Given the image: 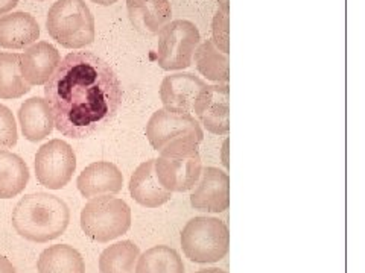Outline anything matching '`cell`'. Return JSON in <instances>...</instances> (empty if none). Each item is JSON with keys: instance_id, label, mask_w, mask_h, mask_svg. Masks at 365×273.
<instances>
[{"instance_id": "6da1fadb", "label": "cell", "mask_w": 365, "mask_h": 273, "mask_svg": "<svg viewBox=\"0 0 365 273\" xmlns=\"http://www.w3.org/2000/svg\"><path fill=\"white\" fill-rule=\"evenodd\" d=\"M44 85L55 128L71 139H86L106 128L122 105L118 75L90 52L68 53Z\"/></svg>"}, {"instance_id": "7a4b0ae2", "label": "cell", "mask_w": 365, "mask_h": 273, "mask_svg": "<svg viewBox=\"0 0 365 273\" xmlns=\"http://www.w3.org/2000/svg\"><path fill=\"white\" fill-rule=\"evenodd\" d=\"M71 222L67 203L49 193H31L13 211V226L19 235L34 243H46L63 235Z\"/></svg>"}, {"instance_id": "3957f363", "label": "cell", "mask_w": 365, "mask_h": 273, "mask_svg": "<svg viewBox=\"0 0 365 273\" xmlns=\"http://www.w3.org/2000/svg\"><path fill=\"white\" fill-rule=\"evenodd\" d=\"M146 139L160 155L198 151L204 132L190 112L155 111L146 124Z\"/></svg>"}, {"instance_id": "277c9868", "label": "cell", "mask_w": 365, "mask_h": 273, "mask_svg": "<svg viewBox=\"0 0 365 273\" xmlns=\"http://www.w3.org/2000/svg\"><path fill=\"white\" fill-rule=\"evenodd\" d=\"M49 36L67 49H83L95 40V18L84 0H58L46 18Z\"/></svg>"}, {"instance_id": "5b68a950", "label": "cell", "mask_w": 365, "mask_h": 273, "mask_svg": "<svg viewBox=\"0 0 365 273\" xmlns=\"http://www.w3.org/2000/svg\"><path fill=\"white\" fill-rule=\"evenodd\" d=\"M230 246L227 225L215 218H195L181 231V247L185 255L200 264L218 263Z\"/></svg>"}, {"instance_id": "8992f818", "label": "cell", "mask_w": 365, "mask_h": 273, "mask_svg": "<svg viewBox=\"0 0 365 273\" xmlns=\"http://www.w3.org/2000/svg\"><path fill=\"white\" fill-rule=\"evenodd\" d=\"M131 226L128 203L113 196L90 199L81 211V228L90 240L108 243L127 234Z\"/></svg>"}, {"instance_id": "52a82bcc", "label": "cell", "mask_w": 365, "mask_h": 273, "mask_svg": "<svg viewBox=\"0 0 365 273\" xmlns=\"http://www.w3.org/2000/svg\"><path fill=\"white\" fill-rule=\"evenodd\" d=\"M200 41V31L192 21L174 20L168 23L158 32V65L168 72L189 67Z\"/></svg>"}, {"instance_id": "ba28073f", "label": "cell", "mask_w": 365, "mask_h": 273, "mask_svg": "<svg viewBox=\"0 0 365 273\" xmlns=\"http://www.w3.org/2000/svg\"><path fill=\"white\" fill-rule=\"evenodd\" d=\"M76 168V156L72 146L63 140H51L43 144L36 155V176L49 190H61L71 182Z\"/></svg>"}, {"instance_id": "9c48e42d", "label": "cell", "mask_w": 365, "mask_h": 273, "mask_svg": "<svg viewBox=\"0 0 365 273\" xmlns=\"http://www.w3.org/2000/svg\"><path fill=\"white\" fill-rule=\"evenodd\" d=\"M160 184L170 193L189 191L198 182L202 172V161L198 151L160 155L154 161Z\"/></svg>"}, {"instance_id": "30bf717a", "label": "cell", "mask_w": 365, "mask_h": 273, "mask_svg": "<svg viewBox=\"0 0 365 273\" xmlns=\"http://www.w3.org/2000/svg\"><path fill=\"white\" fill-rule=\"evenodd\" d=\"M198 123L212 134L227 135L230 131V87L205 85L193 102Z\"/></svg>"}, {"instance_id": "8fae6325", "label": "cell", "mask_w": 365, "mask_h": 273, "mask_svg": "<svg viewBox=\"0 0 365 273\" xmlns=\"http://www.w3.org/2000/svg\"><path fill=\"white\" fill-rule=\"evenodd\" d=\"M190 205L205 213L225 211L230 205V178L220 168L205 167L190 195Z\"/></svg>"}, {"instance_id": "7c38bea8", "label": "cell", "mask_w": 365, "mask_h": 273, "mask_svg": "<svg viewBox=\"0 0 365 273\" xmlns=\"http://www.w3.org/2000/svg\"><path fill=\"white\" fill-rule=\"evenodd\" d=\"M76 186L87 199L114 196L122 190L123 175L118 166L108 161H98L87 166L76 179Z\"/></svg>"}, {"instance_id": "4fadbf2b", "label": "cell", "mask_w": 365, "mask_h": 273, "mask_svg": "<svg viewBox=\"0 0 365 273\" xmlns=\"http://www.w3.org/2000/svg\"><path fill=\"white\" fill-rule=\"evenodd\" d=\"M61 63L58 49L46 41H38L20 55V72L25 81L32 85H44Z\"/></svg>"}, {"instance_id": "5bb4252c", "label": "cell", "mask_w": 365, "mask_h": 273, "mask_svg": "<svg viewBox=\"0 0 365 273\" xmlns=\"http://www.w3.org/2000/svg\"><path fill=\"white\" fill-rule=\"evenodd\" d=\"M205 87L201 77L192 73H177L163 79L160 85V99L166 109L190 112L200 91Z\"/></svg>"}, {"instance_id": "9a60e30c", "label": "cell", "mask_w": 365, "mask_h": 273, "mask_svg": "<svg viewBox=\"0 0 365 273\" xmlns=\"http://www.w3.org/2000/svg\"><path fill=\"white\" fill-rule=\"evenodd\" d=\"M154 161L155 159H148V161L142 163L134 170L130 179V193L133 199L146 208L162 207L173 196V193L168 191L158 182Z\"/></svg>"}, {"instance_id": "2e32d148", "label": "cell", "mask_w": 365, "mask_h": 273, "mask_svg": "<svg viewBox=\"0 0 365 273\" xmlns=\"http://www.w3.org/2000/svg\"><path fill=\"white\" fill-rule=\"evenodd\" d=\"M40 37V26L34 16L13 13L0 17V48L25 49L36 43Z\"/></svg>"}, {"instance_id": "e0dca14e", "label": "cell", "mask_w": 365, "mask_h": 273, "mask_svg": "<svg viewBox=\"0 0 365 273\" xmlns=\"http://www.w3.org/2000/svg\"><path fill=\"white\" fill-rule=\"evenodd\" d=\"M19 120L23 136L29 141H41L53 131V116L46 99L31 97L21 104Z\"/></svg>"}, {"instance_id": "ac0fdd59", "label": "cell", "mask_w": 365, "mask_h": 273, "mask_svg": "<svg viewBox=\"0 0 365 273\" xmlns=\"http://www.w3.org/2000/svg\"><path fill=\"white\" fill-rule=\"evenodd\" d=\"M127 9L133 25L148 33L160 32L173 16L169 0H127Z\"/></svg>"}, {"instance_id": "d6986e66", "label": "cell", "mask_w": 365, "mask_h": 273, "mask_svg": "<svg viewBox=\"0 0 365 273\" xmlns=\"http://www.w3.org/2000/svg\"><path fill=\"white\" fill-rule=\"evenodd\" d=\"M38 273H86L84 258L68 245L44 249L37 263Z\"/></svg>"}, {"instance_id": "ffe728a7", "label": "cell", "mask_w": 365, "mask_h": 273, "mask_svg": "<svg viewBox=\"0 0 365 273\" xmlns=\"http://www.w3.org/2000/svg\"><path fill=\"white\" fill-rule=\"evenodd\" d=\"M29 181V168L23 159L8 151H0V199L19 196Z\"/></svg>"}, {"instance_id": "44dd1931", "label": "cell", "mask_w": 365, "mask_h": 273, "mask_svg": "<svg viewBox=\"0 0 365 273\" xmlns=\"http://www.w3.org/2000/svg\"><path fill=\"white\" fill-rule=\"evenodd\" d=\"M140 249L131 240L108 246L99 257L101 273H135Z\"/></svg>"}, {"instance_id": "7402d4cb", "label": "cell", "mask_w": 365, "mask_h": 273, "mask_svg": "<svg viewBox=\"0 0 365 273\" xmlns=\"http://www.w3.org/2000/svg\"><path fill=\"white\" fill-rule=\"evenodd\" d=\"M195 64L198 72L210 81L227 84L230 79V68H228V55L222 53L216 48L212 40H205L195 50Z\"/></svg>"}, {"instance_id": "603a6c76", "label": "cell", "mask_w": 365, "mask_h": 273, "mask_svg": "<svg viewBox=\"0 0 365 273\" xmlns=\"http://www.w3.org/2000/svg\"><path fill=\"white\" fill-rule=\"evenodd\" d=\"M135 273H185V264L175 249L160 245L139 255Z\"/></svg>"}, {"instance_id": "cb8c5ba5", "label": "cell", "mask_w": 365, "mask_h": 273, "mask_svg": "<svg viewBox=\"0 0 365 273\" xmlns=\"http://www.w3.org/2000/svg\"><path fill=\"white\" fill-rule=\"evenodd\" d=\"M29 90L20 72V55L0 52V99H19Z\"/></svg>"}, {"instance_id": "d4e9b609", "label": "cell", "mask_w": 365, "mask_h": 273, "mask_svg": "<svg viewBox=\"0 0 365 273\" xmlns=\"http://www.w3.org/2000/svg\"><path fill=\"white\" fill-rule=\"evenodd\" d=\"M19 132L13 111L0 104V149L13 147L17 143Z\"/></svg>"}, {"instance_id": "484cf974", "label": "cell", "mask_w": 365, "mask_h": 273, "mask_svg": "<svg viewBox=\"0 0 365 273\" xmlns=\"http://www.w3.org/2000/svg\"><path fill=\"white\" fill-rule=\"evenodd\" d=\"M228 8H220L213 18V43L222 53L228 55Z\"/></svg>"}, {"instance_id": "4316f807", "label": "cell", "mask_w": 365, "mask_h": 273, "mask_svg": "<svg viewBox=\"0 0 365 273\" xmlns=\"http://www.w3.org/2000/svg\"><path fill=\"white\" fill-rule=\"evenodd\" d=\"M19 2L20 0H0V16L13 11L19 5Z\"/></svg>"}, {"instance_id": "83f0119b", "label": "cell", "mask_w": 365, "mask_h": 273, "mask_svg": "<svg viewBox=\"0 0 365 273\" xmlns=\"http://www.w3.org/2000/svg\"><path fill=\"white\" fill-rule=\"evenodd\" d=\"M0 273H17L13 263L4 255H0Z\"/></svg>"}, {"instance_id": "f1b7e54d", "label": "cell", "mask_w": 365, "mask_h": 273, "mask_svg": "<svg viewBox=\"0 0 365 273\" xmlns=\"http://www.w3.org/2000/svg\"><path fill=\"white\" fill-rule=\"evenodd\" d=\"M93 4H98V5H102V6H110L113 4H116L118 0H91Z\"/></svg>"}, {"instance_id": "f546056e", "label": "cell", "mask_w": 365, "mask_h": 273, "mask_svg": "<svg viewBox=\"0 0 365 273\" xmlns=\"http://www.w3.org/2000/svg\"><path fill=\"white\" fill-rule=\"evenodd\" d=\"M197 273H227L225 270H221V269H216V267H212V269H204V270H200Z\"/></svg>"}, {"instance_id": "4dcf8cb0", "label": "cell", "mask_w": 365, "mask_h": 273, "mask_svg": "<svg viewBox=\"0 0 365 273\" xmlns=\"http://www.w3.org/2000/svg\"><path fill=\"white\" fill-rule=\"evenodd\" d=\"M220 2L222 4L221 8H228V0H220Z\"/></svg>"}]
</instances>
